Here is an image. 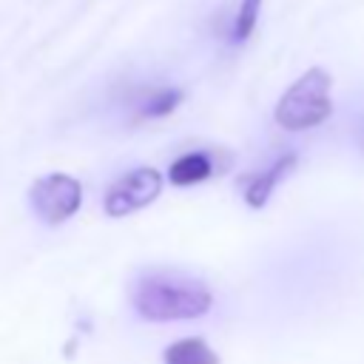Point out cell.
I'll return each mask as SVG.
<instances>
[{"label": "cell", "mask_w": 364, "mask_h": 364, "mask_svg": "<svg viewBox=\"0 0 364 364\" xmlns=\"http://www.w3.org/2000/svg\"><path fill=\"white\" fill-rule=\"evenodd\" d=\"M128 299L139 318L156 324L202 318L213 307V293L202 279L168 267L139 270L128 287Z\"/></svg>", "instance_id": "1"}, {"label": "cell", "mask_w": 364, "mask_h": 364, "mask_svg": "<svg viewBox=\"0 0 364 364\" xmlns=\"http://www.w3.org/2000/svg\"><path fill=\"white\" fill-rule=\"evenodd\" d=\"M333 114V77L313 65L299 74L273 108V119L284 131H310Z\"/></svg>", "instance_id": "2"}, {"label": "cell", "mask_w": 364, "mask_h": 364, "mask_svg": "<svg viewBox=\"0 0 364 364\" xmlns=\"http://www.w3.org/2000/svg\"><path fill=\"white\" fill-rule=\"evenodd\" d=\"M159 193H162V173L154 165H136L108 185L102 196V210L111 219H122L154 205Z\"/></svg>", "instance_id": "3"}, {"label": "cell", "mask_w": 364, "mask_h": 364, "mask_svg": "<svg viewBox=\"0 0 364 364\" xmlns=\"http://www.w3.org/2000/svg\"><path fill=\"white\" fill-rule=\"evenodd\" d=\"M28 205L40 222L63 225L80 210L82 185H80V179H74L71 173H63V171L46 173V176L34 179V185L28 188Z\"/></svg>", "instance_id": "4"}, {"label": "cell", "mask_w": 364, "mask_h": 364, "mask_svg": "<svg viewBox=\"0 0 364 364\" xmlns=\"http://www.w3.org/2000/svg\"><path fill=\"white\" fill-rule=\"evenodd\" d=\"M230 162H219L213 151H185L182 156H176L168 168V179L176 188H188V185H199L216 173H222Z\"/></svg>", "instance_id": "5"}, {"label": "cell", "mask_w": 364, "mask_h": 364, "mask_svg": "<svg viewBox=\"0 0 364 364\" xmlns=\"http://www.w3.org/2000/svg\"><path fill=\"white\" fill-rule=\"evenodd\" d=\"M293 165H296V151H287V154H279L264 171H259V173L247 182V188H245V202H247V208L262 210V208L270 202L276 185L287 176V171H290Z\"/></svg>", "instance_id": "6"}, {"label": "cell", "mask_w": 364, "mask_h": 364, "mask_svg": "<svg viewBox=\"0 0 364 364\" xmlns=\"http://www.w3.org/2000/svg\"><path fill=\"white\" fill-rule=\"evenodd\" d=\"M162 364H219V355L213 353V347L205 338L188 336V338H179L165 347Z\"/></svg>", "instance_id": "7"}, {"label": "cell", "mask_w": 364, "mask_h": 364, "mask_svg": "<svg viewBox=\"0 0 364 364\" xmlns=\"http://www.w3.org/2000/svg\"><path fill=\"white\" fill-rule=\"evenodd\" d=\"M262 3L264 0H242L239 3V11H236V20H233V40L236 43H245L256 23H259V14H262Z\"/></svg>", "instance_id": "8"}, {"label": "cell", "mask_w": 364, "mask_h": 364, "mask_svg": "<svg viewBox=\"0 0 364 364\" xmlns=\"http://www.w3.org/2000/svg\"><path fill=\"white\" fill-rule=\"evenodd\" d=\"M179 100H182V94L176 88H162V91H156V94H151L145 100L139 114L142 117H165V114H171L179 105Z\"/></svg>", "instance_id": "9"}]
</instances>
